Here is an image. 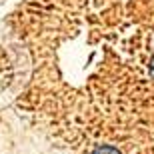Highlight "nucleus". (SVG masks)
<instances>
[{"instance_id":"obj_1","label":"nucleus","mask_w":154,"mask_h":154,"mask_svg":"<svg viewBox=\"0 0 154 154\" xmlns=\"http://www.w3.org/2000/svg\"><path fill=\"white\" fill-rule=\"evenodd\" d=\"M38 114L78 154H154V0H34Z\"/></svg>"}]
</instances>
